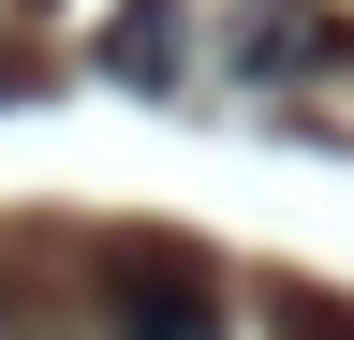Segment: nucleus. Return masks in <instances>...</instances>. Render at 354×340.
Masks as SVG:
<instances>
[{"instance_id":"f03ea898","label":"nucleus","mask_w":354,"mask_h":340,"mask_svg":"<svg viewBox=\"0 0 354 340\" xmlns=\"http://www.w3.org/2000/svg\"><path fill=\"white\" fill-rule=\"evenodd\" d=\"M236 60H339V30H325V15H295V0H266V15L236 30Z\"/></svg>"},{"instance_id":"7ed1b4c3","label":"nucleus","mask_w":354,"mask_h":340,"mask_svg":"<svg viewBox=\"0 0 354 340\" xmlns=\"http://www.w3.org/2000/svg\"><path fill=\"white\" fill-rule=\"evenodd\" d=\"M0 89H15V74H0Z\"/></svg>"},{"instance_id":"f257e3e1","label":"nucleus","mask_w":354,"mask_h":340,"mask_svg":"<svg viewBox=\"0 0 354 340\" xmlns=\"http://www.w3.org/2000/svg\"><path fill=\"white\" fill-rule=\"evenodd\" d=\"M104 340H221V311H207V281H177V267H148V281H133V311H118Z\"/></svg>"}]
</instances>
